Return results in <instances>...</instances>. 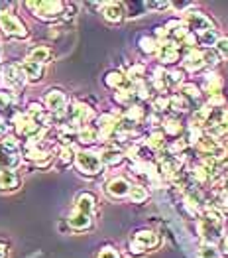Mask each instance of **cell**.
<instances>
[{"label": "cell", "mask_w": 228, "mask_h": 258, "mask_svg": "<svg viewBox=\"0 0 228 258\" xmlns=\"http://www.w3.org/2000/svg\"><path fill=\"white\" fill-rule=\"evenodd\" d=\"M199 233L207 240V244L214 242L216 238L220 237V233H222V219L218 215V211L208 209L207 213L203 215L201 223H199Z\"/></svg>", "instance_id": "6da1fadb"}, {"label": "cell", "mask_w": 228, "mask_h": 258, "mask_svg": "<svg viewBox=\"0 0 228 258\" xmlns=\"http://www.w3.org/2000/svg\"><path fill=\"white\" fill-rule=\"evenodd\" d=\"M20 164V152H18V142L14 138H2L0 140V168L4 170H14Z\"/></svg>", "instance_id": "7a4b0ae2"}, {"label": "cell", "mask_w": 228, "mask_h": 258, "mask_svg": "<svg viewBox=\"0 0 228 258\" xmlns=\"http://www.w3.org/2000/svg\"><path fill=\"white\" fill-rule=\"evenodd\" d=\"M30 10L36 12L38 18L42 20H55L59 18L65 10V4L59 2V0H43V2H28L26 4Z\"/></svg>", "instance_id": "3957f363"}, {"label": "cell", "mask_w": 228, "mask_h": 258, "mask_svg": "<svg viewBox=\"0 0 228 258\" xmlns=\"http://www.w3.org/2000/svg\"><path fill=\"white\" fill-rule=\"evenodd\" d=\"M75 164L79 168V172L85 175H97V173L103 170V164H101V158L93 152H79L75 154Z\"/></svg>", "instance_id": "277c9868"}, {"label": "cell", "mask_w": 228, "mask_h": 258, "mask_svg": "<svg viewBox=\"0 0 228 258\" xmlns=\"http://www.w3.org/2000/svg\"><path fill=\"white\" fill-rule=\"evenodd\" d=\"M160 238L154 231H140L134 235V240L130 242V254H144L147 248H154L158 246Z\"/></svg>", "instance_id": "5b68a950"}, {"label": "cell", "mask_w": 228, "mask_h": 258, "mask_svg": "<svg viewBox=\"0 0 228 258\" xmlns=\"http://www.w3.org/2000/svg\"><path fill=\"white\" fill-rule=\"evenodd\" d=\"M0 30L6 36H14V38H26L28 36L26 26L10 12H0Z\"/></svg>", "instance_id": "8992f818"}, {"label": "cell", "mask_w": 228, "mask_h": 258, "mask_svg": "<svg viewBox=\"0 0 228 258\" xmlns=\"http://www.w3.org/2000/svg\"><path fill=\"white\" fill-rule=\"evenodd\" d=\"M14 122H16L18 134L30 138V140H38V136H42V126L30 114H16L14 116Z\"/></svg>", "instance_id": "52a82bcc"}, {"label": "cell", "mask_w": 228, "mask_h": 258, "mask_svg": "<svg viewBox=\"0 0 228 258\" xmlns=\"http://www.w3.org/2000/svg\"><path fill=\"white\" fill-rule=\"evenodd\" d=\"M181 26L185 28L189 34H191V32H197L199 36H201L203 32H207V30H212L210 20H208L205 14H201V12H187Z\"/></svg>", "instance_id": "ba28073f"}, {"label": "cell", "mask_w": 228, "mask_h": 258, "mask_svg": "<svg viewBox=\"0 0 228 258\" xmlns=\"http://www.w3.org/2000/svg\"><path fill=\"white\" fill-rule=\"evenodd\" d=\"M2 81L4 85L12 87V89H22V85L26 83V77L18 65H6L2 69Z\"/></svg>", "instance_id": "9c48e42d"}, {"label": "cell", "mask_w": 228, "mask_h": 258, "mask_svg": "<svg viewBox=\"0 0 228 258\" xmlns=\"http://www.w3.org/2000/svg\"><path fill=\"white\" fill-rule=\"evenodd\" d=\"M156 53H158V59H160L162 63H173V61H177V57H179V47H177L175 42L166 40V42L158 43Z\"/></svg>", "instance_id": "30bf717a"}, {"label": "cell", "mask_w": 228, "mask_h": 258, "mask_svg": "<svg viewBox=\"0 0 228 258\" xmlns=\"http://www.w3.org/2000/svg\"><path fill=\"white\" fill-rule=\"evenodd\" d=\"M45 105H47V108L53 114L61 116V114H65V108H67V97H65V93L57 91V89L55 91H49L47 97H45Z\"/></svg>", "instance_id": "8fae6325"}, {"label": "cell", "mask_w": 228, "mask_h": 258, "mask_svg": "<svg viewBox=\"0 0 228 258\" xmlns=\"http://www.w3.org/2000/svg\"><path fill=\"white\" fill-rule=\"evenodd\" d=\"M67 116H69V122L71 124H85L89 118H91V108L83 105V103H75L73 107L67 110Z\"/></svg>", "instance_id": "7c38bea8"}, {"label": "cell", "mask_w": 228, "mask_h": 258, "mask_svg": "<svg viewBox=\"0 0 228 258\" xmlns=\"http://www.w3.org/2000/svg\"><path fill=\"white\" fill-rule=\"evenodd\" d=\"M20 69H22V73H24V77H26V81H32V83L42 81L43 65L36 63V61H32V59H26V61L20 65Z\"/></svg>", "instance_id": "4fadbf2b"}, {"label": "cell", "mask_w": 228, "mask_h": 258, "mask_svg": "<svg viewBox=\"0 0 228 258\" xmlns=\"http://www.w3.org/2000/svg\"><path fill=\"white\" fill-rule=\"evenodd\" d=\"M130 191V183L126 181L124 177H114V179H110L108 183H106V194L110 195V197H124L128 195Z\"/></svg>", "instance_id": "5bb4252c"}, {"label": "cell", "mask_w": 228, "mask_h": 258, "mask_svg": "<svg viewBox=\"0 0 228 258\" xmlns=\"http://www.w3.org/2000/svg\"><path fill=\"white\" fill-rule=\"evenodd\" d=\"M103 16L104 20L112 22V24L122 22V18H124V6L120 2H108V4L103 6Z\"/></svg>", "instance_id": "9a60e30c"}, {"label": "cell", "mask_w": 228, "mask_h": 258, "mask_svg": "<svg viewBox=\"0 0 228 258\" xmlns=\"http://www.w3.org/2000/svg\"><path fill=\"white\" fill-rule=\"evenodd\" d=\"M20 187V177L10 170L0 172V191H14Z\"/></svg>", "instance_id": "2e32d148"}, {"label": "cell", "mask_w": 228, "mask_h": 258, "mask_svg": "<svg viewBox=\"0 0 228 258\" xmlns=\"http://www.w3.org/2000/svg\"><path fill=\"white\" fill-rule=\"evenodd\" d=\"M67 221H69V227H71V229H75V231H85V229H89V227H91V223H93L91 215H85V213L77 211V209L69 215Z\"/></svg>", "instance_id": "e0dca14e"}, {"label": "cell", "mask_w": 228, "mask_h": 258, "mask_svg": "<svg viewBox=\"0 0 228 258\" xmlns=\"http://www.w3.org/2000/svg\"><path fill=\"white\" fill-rule=\"evenodd\" d=\"M203 65L205 63H203V53L201 51L191 49L183 57V67H185L187 71H199V69H203Z\"/></svg>", "instance_id": "ac0fdd59"}, {"label": "cell", "mask_w": 228, "mask_h": 258, "mask_svg": "<svg viewBox=\"0 0 228 258\" xmlns=\"http://www.w3.org/2000/svg\"><path fill=\"white\" fill-rule=\"evenodd\" d=\"M106 85L112 87V89H118V91H122V89H132V83L126 79L122 73H118V71H112V73H108L106 75Z\"/></svg>", "instance_id": "d6986e66"}, {"label": "cell", "mask_w": 228, "mask_h": 258, "mask_svg": "<svg viewBox=\"0 0 228 258\" xmlns=\"http://www.w3.org/2000/svg\"><path fill=\"white\" fill-rule=\"evenodd\" d=\"M28 59H32V61H36V63L40 65H45L51 61V49L49 47H45V45H38V47H34L32 51H30V57Z\"/></svg>", "instance_id": "ffe728a7"}, {"label": "cell", "mask_w": 228, "mask_h": 258, "mask_svg": "<svg viewBox=\"0 0 228 258\" xmlns=\"http://www.w3.org/2000/svg\"><path fill=\"white\" fill-rule=\"evenodd\" d=\"M99 158H101V164H103V166H116V164L122 162L124 154L120 150H116V148H106Z\"/></svg>", "instance_id": "44dd1931"}, {"label": "cell", "mask_w": 228, "mask_h": 258, "mask_svg": "<svg viewBox=\"0 0 228 258\" xmlns=\"http://www.w3.org/2000/svg\"><path fill=\"white\" fill-rule=\"evenodd\" d=\"M95 203H97L95 195L81 194L79 197H77V211H81V213H85V215H91L93 209H95Z\"/></svg>", "instance_id": "7402d4cb"}, {"label": "cell", "mask_w": 228, "mask_h": 258, "mask_svg": "<svg viewBox=\"0 0 228 258\" xmlns=\"http://www.w3.org/2000/svg\"><path fill=\"white\" fill-rule=\"evenodd\" d=\"M99 130H101V136H110L112 132H116V118L110 116V114H103L99 118Z\"/></svg>", "instance_id": "603a6c76"}, {"label": "cell", "mask_w": 228, "mask_h": 258, "mask_svg": "<svg viewBox=\"0 0 228 258\" xmlns=\"http://www.w3.org/2000/svg\"><path fill=\"white\" fill-rule=\"evenodd\" d=\"M26 158H28V160H34V162H43V160L47 158V152L42 150V148L38 146V140H32V142L28 144Z\"/></svg>", "instance_id": "cb8c5ba5"}, {"label": "cell", "mask_w": 228, "mask_h": 258, "mask_svg": "<svg viewBox=\"0 0 228 258\" xmlns=\"http://www.w3.org/2000/svg\"><path fill=\"white\" fill-rule=\"evenodd\" d=\"M210 114H212V108L208 107H201L195 110V114H193V126L197 124V126H203V124H208L210 122Z\"/></svg>", "instance_id": "d4e9b609"}, {"label": "cell", "mask_w": 228, "mask_h": 258, "mask_svg": "<svg viewBox=\"0 0 228 258\" xmlns=\"http://www.w3.org/2000/svg\"><path fill=\"white\" fill-rule=\"evenodd\" d=\"M220 89H222V79L218 75H208L207 81H205V91L208 95H220Z\"/></svg>", "instance_id": "484cf974"}, {"label": "cell", "mask_w": 228, "mask_h": 258, "mask_svg": "<svg viewBox=\"0 0 228 258\" xmlns=\"http://www.w3.org/2000/svg\"><path fill=\"white\" fill-rule=\"evenodd\" d=\"M144 73H145L144 65H132V67H130V71H128V75H126V79H128L132 85H136V83H142Z\"/></svg>", "instance_id": "4316f807"}, {"label": "cell", "mask_w": 228, "mask_h": 258, "mask_svg": "<svg viewBox=\"0 0 228 258\" xmlns=\"http://www.w3.org/2000/svg\"><path fill=\"white\" fill-rule=\"evenodd\" d=\"M77 138H79V142H83V144H93V142L99 138V134H97L95 128H81L79 134H77Z\"/></svg>", "instance_id": "83f0119b"}, {"label": "cell", "mask_w": 228, "mask_h": 258, "mask_svg": "<svg viewBox=\"0 0 228 258\" xmlns=\"http://www.w3.org/2000/svg\"><path fill=\"white\" fill-rule=\"evenodd\" d=\"M128 195H130V199H132L134 203H142L145 197H147V191H145L142 185H130Z\"/></svg>", "instance_id": "f1b7e54d"}, {"label": "cell", "mask_w": 228, "mask_h": 258, "mask_svg": "<svg viewBox=\"0 0 228 258\" xmlns=\"http://www.w3.org/2000/svg\"><path fill=\"white\" fill-rule=\"evenodd\" d=\"M181 99H185L187 103H193V101H197L199 99V89L195 85H185L181 89V95H179Z\"/></svg>", "instance_id": "f546056e"}, {"label": "cell", "mask_w": 228, "mask_h": 258, "mask_svg": "<svg viewBox=\"0 0 228 258\" xmlns=\"http://www.w3.org/2000/svg\"><path fill=\"white\" fill-rule=\"evenodd\" d=\"M199 42L203 43V45H214V43L218 42L216 30H207V32H203V34L199 36Z\"/></svg>", "instance_id": "4dcf8cb0"}, {"label": "cell", "mask_w": 228, "mask_h": 258, "mask_svg": "<svg viewBox=\"0 0 228 258\" xmlns=\"http://www.w3.org/2000/svg\"><path fill=\"white\" fill-rule=\"evenodd\" d=\"M218 59H220V55H218L214 49H207V51H203V63L205 65L216 67V65H218Z\"/></svg>", "instance_id": "1f68e13d"}, {"label": "cell", "mask_w": 228, "mask_h": 258, "mask_svg": "<svg viewBox=\"0 0 228 258\" xmlns=\"http://www.w3.org/2000/svg\"><path fill=\"white\" fill-rule=\"evenodd\" d=\"M140 47H142V51H145V53H156L158 42L151 40V38H142V40H140Z\"/></svg>", "instance_id": "d6a6232c"}, {"label": "cell", "mask_w": 228, "mask_h": 258, "mask_svg": "<svg viewBox=\"0 0 228 258\" xmlns=\"http://www.w3.org/2000/svg\"><path fill=\"white\" fill-rule=\"evenodd\" d=\"M216 45V53L218 55H222V57H228V36H224V38H218V42L214 43Z\"/></svg>", "instance_id": "836d02e7"}, {"label": "cell", "mask_w": 228, "mask_h": 258, "mask_svg": "<svg viewBox=\"0 0 228 258\" xmlns=\"http://www.w3.org/2000/svg\"><path fill=\"white\" fill-rule=\"evenodd\" d=\"M199 258H216V248L212 244H203L199 248Z\"/></svg>", "instance_id": "e575fe53"}, {"label": "cell", "mask_w": 228, "mask_h": 258, "mask_svg": "<svg viewBox=\"0 0 228 258\" xmlns=\"http://www.w3.org/2000/svg\"><path fill=\"white\" fill-rule=\"evenodd\" d=\"M147 144H149L151 148H162V146H164V132H154V134L149 136Z\"/></svg>", "instance_id": "d590c367"}, {"label": "cell", "mask_w": 228, "mask_h": 258, "mask_svg": "<svg viewBox=\"0 0 228 258\" xmlns=\"http://www.w3.org/2000/svg\"><path fill=\"white\" fill-rule=\"evenodd\" d=\"M75 160V154H73V150L69 148V146H65L61 150V154H59V162H61L63 166H67V164H71Z\"/></svg>", "instance_id": "8d00e7d4"}, {"label": "cell", "mask_w": 228, "mask_h": 258, "mask_svg": "<svg viewBox=\"0 0 228 258\" xmlns=\"http://www.w3.org/2000/svg\"><path fill=\"white\" fill-rule=\"evenodd\" d=\"M12 103H14V97H12L10 93L2 91V93H0V110H6V108H10V107H12Z\"/></svg>", "instance_id": "74e56055"}, {"label": "cell", "mask_w": 228, "mask_h": 258, "mask_svg": "<svg viewBox=\"0 0 228 258\" xmlns=\"http://www.w3.org/2000/svg\"><path fill=\"white\" fill-rule=\"evenodd\" d=\"M126 118H128L130 122L140 120V118H142V108H140V107H130V110L126 112Z\"/></svg>", "instance_id": "f35d334b"}, {"label": "cell", "mask_w": 228, "mask_h": 258, "mask_svg": "<svg viewBox=\"0 0 228 258\" xmlns=\"http://www.w3.org/2000/svg\"><path fill=\"white\" fill-rule=\"evenodd\" d=\"M166 132L167 134H173V136H175V134H179V132H181V124H179L177 120H167Z\"/></svg>", "instance_id": "ab89813d"}, {"label": "cell", "mask_w": 228, "mask_h": 258, "mask_svg": "<svg viewBox=\"0 0 228 258\" xmlns=\"http://www.w3.org/2000/svg\"><path fill=\"white\" fill-rule=\"evenodd\" d=\"M99 258H120V254H118L112 246H106V248H103V250L99 252Z\"/></svg>", "instance_id": "60d3db41"}, {"label": "cell", "mask_w": 228, "mask_h": 258, "mask_svg": "<svg viewBox=\"0 0 228 258\" xmlns=\"http://www.w3.org/2000/svg\"><path fill=\"white\" fill-rule=\"evenodd\" d=\"M145 6H147V8H156V10H166L171 4H169V2H147Z\"/></svg>", "instance_id": "b9f144b4"}, {"label": "cell", "mask_w": 228, "mask_h": 258, "mask_svg": "<svg viewBox=\"0 0 228 258\" xmlns=\"http://www.w3.org/2000/svg\"><path fill=\"white\" fill-rule=\"evenodd\" d=\"M169 107V99H164V97H160L158 101H156V108L158 110H166Z\"/></svg>", "instance_id": "7bdbcfd3"}, {"label": "cell", "mask_w": 228, "mask_h": 258, "mask_svg": "<svg viewBox=\"0 0 228 258\" xmlns=\"http://www.w3.org/2000/svg\"><path fill=\"white\" fill-rule=\"evenodd\" d=\"M6 132H8V126L0 120V138H4V136H6Z\"/></svg>", "instance_id": "ee69618b"}, {"label": "cell", "mask_w": 228, "mask_h": 258, "mask_svg": "<svg viewBox=\"0 0 228 258\" xmlns=\"http://www.w3.org/2000/svg\"><path fill=\"white\" fill-rule=\"evenodd\" d=\"M0 258H6V248L0 244Z\"/></svg>", "instance_id": "f6af8a7d"}, {"label": "cell", "mask_w": 228, "mask_h": 258, "mask_svg": "<svg viewBox=\"0 0 228 258\" xmlns=\"http://www.w3.org/2000/svg\"><path fill=\"white\" fill-rule=\"evenodd\" d=\"M224 248L228 250V237H226V240H224Z\"/></svg>", "instance_id": "bcb514c9"}, {"label": "cell", "mask_w": 228, "mask_h": 258, "mask_svg": "<svg viewBox=\"0 0 228 258\" xmlns=\"http://www.w3.org/2000/svg\"><path fill=\"white\" fill-rule=\"evenodd\" d=\"M0 71H2V67H0Z\"/></svg>", "instance_id": "7dc6e473"}]
</instances>
